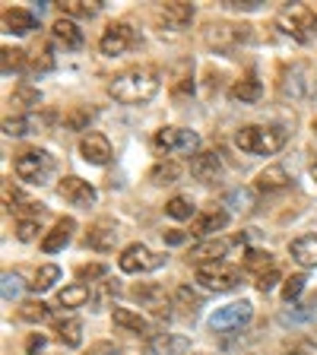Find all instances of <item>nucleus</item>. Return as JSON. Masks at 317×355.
Instances as JSON below:
<instances>
[{"mask_svg": "<svg viewBox=\"0 0 317 355\" xmlns=\"http://www.w3.org/2000/svg\"><path fill=\"white\" fill-rule=\"evenodd\" d=\"M108 92L114 102L124 105H143L159 92V73L153 67H130L108 83Z\"/></svg>", "mask_w": 317, "mask_h": 355, "instance_id": "nucleus-1", "label": "nucleus"}, {"mask_svg": "<svg viewBox=\"0 0 317 355\" xmlns=\"http://www.w3.org/2000/svg\"><path fill=\"white\" fill-rule=\"evenodd\" d=\"M286 127L280 124H270V127H241L235 133V146L241 153H251V155H273L286 146Z\"/></svg>", "mask_w": 317, "mask_h": 355, "instance_id": "nucleus-2", "label": "nucleus"}, {"mask_svg": "<svg viewBox=\"0 0 317 355\" xmlns=\"http://www.w3.org/2000/svg\"><path fill=\"white\" fill-rule=\"evenodd\" d=\"M276 26H280L286 35L295 38V42H308V38L314 35V26H317V10L305 7V3H292V7H286L280 16H276Z\"/></svg>", "mask_w": 317, "mask_h": 355, "instance_id": "nucleus-3", "label": "nucleus"}, {"mask_svg": "<svg viewBox=\"0 0 317 355\" xmlns=\"http://www.w3.org/2000/svg\"><path fill=\"white\" fill-rule=\"evenodd\" d=\"M54 171V159L44 149H26L16 155V175L29 184H44L48 175Z\"/></svg>", "mask_w": 317, "mask_h": 355, "instance_id": "nucleus-4", "label": "nucleus"}, {"mask_svg": "<svg viewBox=\"0 0 317 355\" xmlns=\"http://www.w3.org/2000/svg\"><path fill=\"white\" fill-rule=\"evenodd\" d=\"M197 282L203 288H209V292H229V288H235L241 282V270L225 263V260L207 263V266H197Z\"/></svg>", "mask_w": 317, "mask_h": 355, "instance_id": "nucleus-5", "label": "nucleus"}, {"mask_svg": "<svg viewBox=\"0 0 317 355\" xmlns=\"http://www.w3.org/2000/svg\"><path fill=\"white\" fill-rule=\"evenodd\" d=\"M207 42L216 51H235L238 44L251 42V26H244V22H213L207 29Z\"/></svg>", "mask_w": 317, "mask_h": 355, "instance_id": "nucleus-6", "label": "nucleus"}, {"mask_svg": "<svg viewBox=\"0 0 317 355\" xmlns=\"http://www.w3.org/2000/svg\"><path fill=\"white\" fill-rule=\"evenodd\" d=\"M251 318H254L251 302H232L209 318V330L213 333H238Z\"/></svg>", "mask_w": 317, "mask_h": 355, "instance_id": "nucleus-7", "label": "nucleus"}, {"mask_svg": "<svg viewBox=\"0 0 317 355\" xmlns=\"http://www.w3.org/2000/svg\"><path fill=\"white\" fill-rule=\"evenodd\" d=\"M118 263L124 273H153V270H159L165 263V257L162 254H153L146 244H130V248H124Z\"/></svg>", "mask_w": 317, "mask_h": 355, "instance_id": "nucleus-8", "label": "nucleus"}, {"mask_svg": "<svg viewBox=\"0 0 317 355\" xmlns=\"http://www.w3.org/2000/svg\"><path fill=\"white\" fill-rule=\"evenodd\" d=\"M153 143L159 153H191V149H197L200 137L185 127H162V130H155Z\"/></svg>", "mask_w": 317, "mask_h": 355, "instance_id": "nucleus-9", "label": "nucleus"}, {"mask_svg": "<svg viewBox=\"0 0 317 355\" xmlns=\"http://www.w3.org/2000/svg\"><path fill=\"white\" fill-rule=\"evenodd\" d=\"M133 29L127 26V22H111L108 29H105V35L98 38V51L105 54V58H118V54L130 51L133 48Z\"/></svg>", "mask_w": 317, "mask_h": 355, "instance_id": "nucleus-10", "label": "nucleus"}, {"mask_svg": "<svg viewBox=\"0 0 317 355\" xmlns=\"http://www.w3.org/2000/svg\"><path fill=\"white\" fill-rule=\"evenodd\" d=\"M130 295L137 298L140 304H146L155 318H171V304H175V302L165 295L162 286H155V282H140V286L130 288Z\"/></svg>", "mask_w": 317, "mask_h": 355, "instance_id": "nucleus-11", "label": "nucleus"}, {"mask_svg": "<svg viewBox=\"0 0 317 355\" xmlns=\"http://www.w3.org/2000/svg\"><path fill=\"white\" fill-rule=\"evenodd\" d=\"M58 193L67 200V203L83 207V209H89L92 203H96V187L89 184V181H83V178H76V175H67L58 184Z\"/></svg>", "mask_w": 317, "mask_h": 355, "instance_id": "nucleus-12", "label": "nucleus"}, {"mask_svg": "<svg viewBox=\"0 0 317 355\" xmlns=\"http://www.w3.org/2000/svg\"><path fill=\"white\" fill-rule=\"evenodd\" d=\"M225 225H229V213L219 209V207H207L191 219V235L194 238H207V235H216L219 229H225Z\"/></svg>", "mask_w": 317, "mask_h": 355, "instance_id": "nucleus-13", "label": "nucleus"}, {"mask_svg": "<svg viewBox=\"0 0 317 355\" xmlns=\"http://www.w3.org/2000/svg\"><path fill=\"white\" fill-rule=\"evenodd\" d=\"M191 19H194V7L185 3V0H171V3L155 7V22L162 29H185Z\"/></svg>", "mask_w": 317, "mask_h": 355, "instance_id": "nucleus-14", "label": "nucleus"}, {"mask_svg": "<svg viewBox=\"0 0 317 355\" xmlns=\"http://www.w3.org/2000/svg\"><path fill=\"white\" fill-rule=\"evenodd\" d=\"M232 241L229 238H209V241H200L197 248H191V254H187V260L197 266H207V263H219L225 254H229Z\"/></svg>", "mask_w": 317, "mask_h": 355, "instance_id": "nucleus-15", "label": "nucleus"}, {"mask_svg": "<svg viewBox=\"0 0 317 355\" xmlns=\"http://www.w3.org/2000/svg\"><path fill=\"white\" fill-rule=\"evenodd\" d=\"M80 155L89 165H105V162H111L114 153H111V143L105 133H86L80 140Z\"/></svg>", "mask_w": 317, "mask_h": 355, "instance_id": "nucleus-16", "label": "nucleus"}, {"mask_svg": "<svg viewBox=\"0 0 317 355\" xmlns=\"http://www.w3.org/2000/svg\"><path fill=\"white\" fill-rule=\"evenodd\" d=\"M308 64H292L282 73V80H280V92H282V98H302L305 92H308Z\"/></svg>", "mask_w": 317, "mask_h": 355, "instance_id": "nucleus-17", "label": "nucleus"}, {"mask_svg": "<svg viewBox=\"0 0 317 355\" xmlns=\"http://www.w3.org/2000/svg\"><path fill=\"white\" fill-rule=\"evenodd\" d=\"M187 349H191L187 336H175V333H155L146 343L149 355H185Z\"/></svg>", "mask_w": 317, "mask_h": 355, "instance_id": "nucleus-18", "label": "nucleus"}, {"mask_svg": "<svg viewBox=\"0 0 317 355\" xmlns=\"http://www.w3.org/2000/svg\"><path fill=\"white\" fill-rule=\"evenodd\" d=\"M51 38L60 44V48H67V51H76V48L83 44L80 26H76L74 19H67V16H60V19L51 26Z\"/></svg>", "mask_w": 317, "mask_h": 355, "instance_id": "nucleus-19", "label": "nucleus"}, {"mask_svg": "<svg viewBox=\"0 0 317 355\" xmlns=\"http://www.w3.org/2000/svg\"><path fill=\"white\" fill-rule=\"evenodd\" d=\"M74 229H76V222L70 219V216H64V219H58V222H54V229L42 238V251H44V254H54V251H60V248H64V244L70 241V235H74Z\"/></svg>", "mask_w": 317, "mask_h": 355, "instance_id": "nucleus-20", "label": "nucleus"}, {"mask_svg": "<svg viewBox=\"0 0 317 355\" xmlns=\"http://www.w3.org/2000/svg\"><path fill=\"white\" fill-rule=\"evenodd\" d=\"M222 171V162L216 153H197L191 159V175L197 178V181H203V184H209V181H216Z\"/></svg>", "mask_w": 317, "mask_h": 355, "instance_id": "nucleus-21", "label": "nucleus"}, {"mask_svg": "<svg viewBox=\"0 0 317 355\" xmlns=\"http://www.w3.org/2000/svg\"><path fill=\"white\" fill-rule=\"evenodd\" d=\"M86 244L96 248V251H111V248L118 244V229H114L111 222H96L86 235Z\"/></svg>", "mask_w": 317, "mask_h": 355, "instance_id": "nucleus-22", "label": "nucleus"}, {"mask_svg": "<svg viewBox=\"0 0 317 355\" xmlns=\"http://www.w3.org/2000/svg\"><path fill=\"white\" fill-rule=\"evenodd\" d=\"M289 171L282 168V165H270V168H264L257 175V191L260 193H273V191H282V187H289Z\"/></svg>", "mask_w": 317, "mask_h": 355, "instance_id": "nucleus-23", "label": "nucleus"}, {"mask_svg": "<svg viewBox=\"0 0 317 355\" xmlns=\"http://www.w3.org/2000/svg\"><path fill=\"white\" fill-rule=\"evenodd\" d=\"M292 260H298L302 266H317V235H302L289 244Z\"/></svg>", "mask_w": 317, "mask_h": 355, "instance_id": "nucleus-24", "label": "nucleus"}, {"mask_svg": "<svg viewBox=\"0 0 317 355\" xmlns=\"http://www.w3.org/2000/svg\"><path fill=\"white\" fill-rule=\"evenodd\" d=\"M58 10H60V16H67V19H74V16L89 19V16H96L98 10H102V0H60Z\"/></svg>", "mask_w": 317, "mask_h": 355, "instance_id": "nucleus-25", "label": "nucleus"}, {"mask_svg": "<svg viewBox=\"0 0 317 355\" xmlns=\"http://www.w3.org/2000/svg\"><path fill=\"white\" fill-rule=\"evenodd\" d=\"M3 26H7V32H16V35H26V32L35 29V16H32L29 10L10 7V10H3Z\"/></svg>", "mask_w": 317, "mask_h": 355, "instance_id": "nucleus-26", "label": "nucleus"}, {"mask_svg": "<svg viewBox=\"0 0 317 355\" xmlns=\"http://www.w3.org/2000/svg\"><path fill=\"white\" fill-rule=\"evenodd\" d=\"M260 96H264V86H260V80L254 73H248L244 80H238L235 86H232V98H235V102H241V105L257 102Z\"/></svg>", "mask_w": 317, "mask_h": 355, "instance_id": "nucleus-27", "label": "nucleus"}, {"mask_svg": "<svg viewBox=\"0 0 317 355\" xmlns=\"http://www.w3.org/2000/svg\"><path fill=\"white\" fill-rule=\"evenodd\" d=\"M178 178H181V165H178L175 159H162V162H155L153 168H149V181H153L155 187L175 184Z\"/></svg>", "mask_w": 317, "mask_h": 355, "instance_id": "nucleus-28", "label": "nucleus"}, {"mask_svg": "<svg viewBox=\"0 0 317 355\" xmlns=\"http://www.w3.org/2000/svg\"><path fill=\"white\" fill-rule=\"evenodd\" d=\"M175 308L181 311V314H187V318H194L197 308H203V298H200L191 286H178L175 288Z\"/></svg>", "mask_w": 317, "mask_h": 355, "instance_id": "nucleus-29", "label": "nucleus"}, {"mask_svg": "<svg viewBox=\"0 0 317 355\" xmlns=\"http://www.w3.org/2000/svg\"><path fill=\"white\" fill-rule=\"evenodd\" d=\"M241 263H244V270H254L257 276H264V273H270V270H273V254H270V251H257V248H248Z\"/></svg>", "mask_w": 317, "mask_h": 355, "instance_id": "nucleus-30", "label": "nucleus"}, {"mask_svg": "<svg viewBox=\"0 0 317 355\" xmlns=\"http://www.w3.org/2000/svg\"><path fill=\"white\" fill-rule=\"evenodd\" d=\"M83 302H89V286L86 282H74L58 292V304L60 308H80Z\"/></svg>", "mask_w": 317, "mask_h": 355, "instance_id": "nucleus-31", "label": "nucleus"}, {"mask_svg": "<svg viewBox=\"0 0 317 355\" xmlns=\"http://www.w3.org/2000/svg\"><path fill=\"white\" fill-rule=\"evenodd\" d=\"M58 340L64 343V346H70V349H76L83 343V324L76 318H67V320H60L58 324Z\"/></svg>", "mask_w": 317, "mask_h": 355, "instance_id": "nucleus-32", "label": "nucleus"}, {"mask_svg": "<svg viewBox=\"0 0 317 355\" xmlns=\"http://www.w3.org/2000/svg\"><path fill=\"white\" fill-rule=\"evenodd\" d=\"M111 318H114L118 327H124V330H130V333H146L149 330L146 318H140V314H133V311H127V308H114Z\"/></svg>", "mask_w": 317, "mask_h": 355, "instance_id": "nucleus-33", "label": "nucleus"}, {"mask_svg": "<svg viewBox=\"0 0 317 355\" xmlns=\"http://www.w3.org/2000/svg\"><path fill=\"white\" fill-rule=\"evenodd\" d=\"M38 102H42V92H38L35 86H19L13 96H10V105H16V108H22V111L38 108Z\"/></svg>", "mask_w": 317, "mask_h": 355, "instance_id": "nucleus-34", "label": "nucleus"}, {"mask_svg": "<svg viewBox=\"0 0 317 355\" xmlns=\"http://www.w3.org/2000/svg\"><path fill=\"white\" fill-rule=\"evenodd\" d=\"M60 279V270L54 263H44V266H38V273H35V279L29 282V288L32 292H48V288L54 286V282Z\"/></svg>", "mask_w": 317, "mask_h": 355, "instance_id": "nucleus-35", "label": "nucleus"}, {"mask_svg": "<svg viewBox=\"0 0 317 355\" xmlns=\"http://www.w3.org/2000/svg\"><path fill=\"white\" fill-rule=\"evenodd\" d=\"M22 67H26V51H22V48H3V51H0V70L7 76L22 70Z\"/></svg>", "mask_w": 317, "mask_h": 355, "instance_id": "nucleus-36", "label": "nucleus"}, {"mask_svg": "<svg viewBox=\"0 0 317 355\" xmlns=\"http://www.w3.org/2000/svg\"><path fill=\"white\" fill-rule=\"evenodd\" d=\"M92 118H96V111L80 105V108H74L70 114H64V127H70V130H86Z\"/></svg>", "mask_w": 317, "mask_h": 355, "instance_id": "nucleus-37", "label": "nucleus"}, {"mask_svg": "<svg viewBox=\"0 0 317 355\" xmlns=\"http://www.w3.org/2000/svg\"><path fill=\"white\" fill-rule=\"evenodd\" d=\"M194 92V80H191V64H181V70H178L175 83H171V96L175 98H185Z\"/></svg>", "mask_w": 317, "mask_h": 355, "instance_id": "nucleus-38", "label": "nucleus"}, {"mask_svg": "<svg viewBox=\"0 0 317 355\" xmlns=\"http://www.w3.org/2000/svg\"><path fill=\"white\" fill-rule=\"evenodd\" d=\"M165 213L171 216V219H194V203L187 197H171L169 203H165Z\"/></svg>", "mask_w": 317, "mask_h": 355, "instance_id": "nucleus-39", "label": "nucleus"}, {"mask_svg": "<svg viewBox=\"0 0 317 355\" xmlns=\"http://www.w3.org/2000/svg\"><path fill=\"white\" fill-rule=\"evenodd\" d=\"M29 67L35 70V73H48L54 67V54H51V48L48 44H42V48H35V54H32V60H29Z\"/></svg>", "mask_w": 317, "mask_h": 355, "instance_id": "nucleus-40", "label": "nucleus"}, {"mask_svg": "<svg viewBox=\"0 0 317 355\" xmlns=\"http://www.w3.org/2000/svg\"><path fill=\"white\" fill-rule=\"evenodd\" d=\"M19 318L22 320H44L48 318V304L44 302H22Z\"/></svg>", "mask_w": 317, "mask_h": 355, "instance_id": "nucleus-41", "label": "nucleus"}, {"mask_svg": "<svg viewBox=\"0 0 317 355\" xmlns=\"http://www.w3.org/2000/svg\"><path fill=\"white\" fill-rule=\"evenodd\" d=\"M29 118L26 114H16V118H3V133L7 137H22V133H29Z\"/></svg>", "mask_w": 317, "mask_h": 355, "instance_id": "nucleus-42", "label": "nucleus"}, {"mask_svg": "<svg viewBox=\"0 0 317 355\" xmlns=\"http://www.w3.org/2000/svg\"><path fill=\"white\" fill-rule=\"evenodd\" d=\"M305 282H308L305 276H289L286 286H282V298H286V302H295V298L305 292Z\"/></svg>", "mask_w": 317, "mask_h": 355, "instance_id": "nucleus-43", "label": "nucleus"}, {"mask_svg": "<svg viewBox=\"0 0 317 355\" xmlns=\"http://www.w3.org/2000/svg\"><path fill=\"white\" fill-rule=\"evenodd\" d=\"M16 203L22 207V203H26V197H22V193L13 187V181H3V207H7L10 213H16Z\"/></svg>", "mask_w": 317, "mask_h": 355, "instance_id": "nucleus-44", "label": "nucleus"}, {"mask_svg": "<svg viewBox=\"0 0 317 355\" xmlns=\"http://www.w3.org/2000/svg\"><path fill=\"white\" fill-rule=\"evenodd\" d=\"M16 216H19V219H42L44 216V207L42 203H35V200H26V203H22V207H16Z\"/></svg>", "mask_w": 317, "mask_h": 355, "instance_id": "nucleus-45", "label": "nucleus"}, {"mask_svg": "<svg viewBox=\"0 0 317 355\" xmlns=\"http://www.w3.org/2000/svg\"><path fill=\"white\" fill-rule=\"evenodd\" d=\"M105 273H108V266H105V263H83L80 270H76V276H80L83 282H86V279H102Z\"/></svg>", "mask_w": 317, "mask_h": 355, "instance_id": "nucleus-46", "label": "nucleus"}, {"mask_svg": "<svg viewBox=\"0 0 317 355\" xmlns=\"http://www.w3.org/2000/svg\"><path fill=\"white\" fill-rule=\"evenodd\" d=\"M35 235H38V222L35 219H19V225H16V238H19V241H32Z\"/></svg>", "mask_w": 317, "mask_h": 355, "instance_id": "nucleus-47", "label": "nucleus"}, {"mask_svg": "<svg viewBox=\"0 0 317 355\" xmlns=\"http://www.w3.org/2000/svg\"><path fill=\"white\" fill-rule=\"evenodd\" d=\"M19 288H22V279L16 273H3V298H16L19 295Z\"/></svg>", "mask_w": 317, "mask_h": 355, "instance_id": "nucleus-48", "label": "nucleus"}, {"mask_svg": "<svg viewBox=\"0 0 317 355\" xmlns=\"http://www.w3.org/2000/svg\"><path fill=\"white\" fill-rule=\"evenodd\" d=\"M276 282H280V273H276V270L257 276V288H260V292H270V288H276Z\"/></svg>", "mask_w": 317, "mask_h": 355, "instance_id": "nucleus-49", "label": "nucleus"}, {"mask_svg": "<svg viewBox=\"0 0 317 355\" xmlns=\"http://www.w3.org/2000/svg\"><path fill=\"white\" fill-rule=\"evenodd\" d=\"M42 346H44V336H42V333H32L29 340H26V352H29V355H35Z\"/></svg>", "mask_w": 317, "mask_h": 355, "instance_id": "nucleus-50", "label": "nucleus"}, {"mask_svg": "<svg viewBox=\"0 0 317 355\" xmlns=\"http://www.w3.org/2000/svg\"><path fill=\"white\" fill-rule=\"evenodd\" d=\"M86 355H118V349L111 346V343H98V346H92Z\"/></svg>", "mask_w": 317, "mask_h": 355, "instance_id": "nucleus-51", "label": "nucleus"}, {"mask_svg": "<svg viewBox=\"0 0 317 355\" xmlns=\"http://www.w3.org/2000/svg\"><path fill=\"white\" fill-rule=\"evenodd\" d=\"M229 200H235V203H241V209H251V197L244 191H232V197Z\"/></svg>", "mask_w": 317, "mask_h": 355, "instance_id": "nucleus-52", "label": "nucleus"}, {"mask_svg": "<svg viewBox=\"0 0 317 355\" xmlns=\"http://www.w3.org/2000/svg\"><path fill=\"white\" fill-rule=\"evenodd\" d=\"M185 232H178V229H171V232H165V241H169V244H181V241H185Z\"/></svg>", "mask_w": 317, "mask_h": 355, "instance_id": "nucleus-53", "label": "nucleus"}, {"mask_svg": "<svg viewBox=\"0 0 317 355\" xmlns=\"http://www.w3.org/2000/svg\"><path fill=\"white\" fill-rule=\"evenodd\" d=\"M311 178H314V181H317V165H314V168H311Z\"/></svg>", "mask_w": 317, "mask_h": 355, "instance_id": "nucleus-54", "label": "nucleus"}, {"mask_svg": "<svg viewBox=\"0 0 317 355\" xmlns=\"http://www.w3.org/2000/svg\"><path fill=\"white\" fill-rule=\"evenodd\" d=\"M314 137H317V121H314Z\"/></svg>", "mask_w": 317, "mask_h": 355, "instance_id": "nucleus-55", "label": "nucleus"}, {"mask_svg": "<svg viewBox=\"0 0 317 355\" xmlns=\"http://www.w3.org/2000/svg\"><path fill=\"white\" fill-rule=\"evenodd\" d=\"M314 98H317V86H314Z\"/></svg>", "mask_w": 317, "mask_h": 355, "instance_id": "nucleus-56", "label": "nucleus"}, {"mask_svg": "<svg viewBox=\"0 0 317 355\" xmlns=\"http://www.w3.org/2000/svg\"><path fill=\"white\" fill-rule=\"evenodd\" d=\"M292 355H302V352H292Z\"/></svg>", "mask_w": 317, "mask_h": 355, "instance_id": "nucleus-57", "label": "nucleus"}]
</instances>
